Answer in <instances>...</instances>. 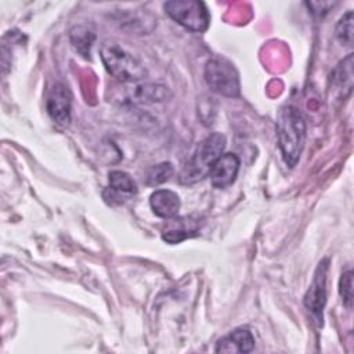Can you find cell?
<instances>
[{
	"label": "cell",
	"instance_id": "obj_11",
	"mask_svg": "<svg viewBox=\"0 0 354 354\" xmlns=\"http://www.w3.org/2000/svg\"><path fill=\"white\" fill-rule=\"evenodd\" d=\"M254 348V337L248 328H236L227 336L221 337L214 351L216 353H250Z\"/></svg>",
	"mask_w": 354,
	"mask_h": 354
},
{
	"label": "cell",
	"instance_id": "obj_4",
	"mask_svg": "<svg viewBox=\"0 0 354 354\" xmlns=\"http://www.w3.org/2000/svg\"><path fill=\"white\" fill-rule=\"evenodd\" d=\"M205 80L207 87L220 95H239V75L235 66L225 58H212L206 62Z\"/></svg>",
	"mask_w": 354,
	"mask_h": 354
},
{
	"label": "cell",
	"instance_id": "obj_12",
	"mask_svg": "<svg viewBox=\"0 0 354 354\" xmlns=\"http://www.w3.org/2000/svg\"><path fill=\"white\" fill-rule=\"evenodd\" d=\"M149 205L158 217L171 218L178 213L181 202L176 192L170 189H158L151 194Z\"/></svg>",
	"mask_w": 354,
	"mask_h": 354
},
{
	"label": "cell",
	"instance_id": "obj_5",
	"mask_svg": "<svg viewBox=\"0 0 354 354\" xmlns=\"http://www.w3.org/2000/svg\"><path fill=\"white\" fill-rule=\"evenodd\" d=\"M167 15L192 32H205L210 17L206 6L196 0H171L163 4Z\"/></svg>",
	"mask_w": 354,
	"mask_h": 354
},
{
	"label": "cell",
	"instance_id": "obj_2",
	"mask_svg": "<svg viewBox=\"0 0 354 354\" xmlns=\"http://www.w3.org/2000/svg\"><path fill=\"white\" fill-rule=\"evenodd\" d=\"M100 55L108 73L120 83L140 82L148 75L144 64L115 40H105L101 44Z\"/></svg>",
	"mask_w": 354,
	"mask_h": 354
},
{
	"label": "cell",
	"instance_id": "obj_13",
	"mask_svg": "<svg viewBox=\"0 0 354 354\" xmlns=\"http://www.w3.org/2000/svg\"><path fill=\"white\" fill-rule=\"evenodd\" d=\"M198 230L199 223L191 217L174 218L162 232V238L169 243H178L181 241H185L187 238L195 236L198 234Z\"/></svg>",
	"mask_w": 354,
	"mask_h": 354
},
{
	"label": "cell",
	"instance_id": "obj_17",
	"mask_svg": "<svg viewBox=\"0 0 354 354\" xmlns=\"http://www.w3.org/2000/svg\"><path fill=\"white\" fill-rule=\"evenodd\" d=\"M336 39L347 47L353 44V11H347L337 22L335 29Z\"/></svg>",
	"mask_w": 354,
	"mask_h": 354
},
{
	"label": "cell",
	"instance_id": "obj_19",
	"mask_svg": "<svg viewBox=\"0 0 354 354\" xmlns=\"http://www.w3.org/2000/svg\"><path fill=\"white\" fill-rule=\"evenodd\" d=\"M336 3H330V1H311V3H307L308 8H311L313 14L314 15H318V17H322L328 12V10L330 7H333Z\"/></svg>",
	"mask_w": 354,
	"mask_h": 354
},
{
	"label": "cell",
	"instance_id": "obj_3",
	"mask_svg": "<svg viewBox=\"0 0 354 354\" xmlns=\"http://www.w3.org/2000/svg\"><path fill=\"white\" fill-rule=\"evenodd\" d=\"M224 148L225 137L221 133L209 134L198 144L192 158L181 170L178 181L184 185H191L207 177L216 160L223 155Z\"/></svg>",
	"mask_w": 354,
	"mask_h": 354
},
{
	"label": "cell",
	"instance_id": "obj_14",
	"mask_svg": "<svg viewBox=\"0 0 354 354\" xmlns=\"http://www.w3.org/2000/svg\"><path fill=\"white\" fill-rule=\"evenodd\" d=\"M353 54H348L333 69L330 75V83L335 90L343 94V98L351 94L353 90Z\"/></svg>",
	"mask_w": 354,
	"mask_h": 354
},
{
	"label": "cell",
	"instance_id": "obj_18",
	"mask_svg": "<svg viewBox=\"0 0 354 354\" xmlns=\"http://www.w3.org/2000/svg\"><path fill=\"white\" fill-rule=\"evenodd\" d=\"M339 293L343 304L347 308H351L353 306V271L351 270L342 274V278L339 281Z\"/></svg>",
	"mask_w": 354,
	"mask_h": 354
},
{
	"label": "cell",
	"instance_id": "obj_9",
	"mask_svg": "<svg viewBox=\"0 0 354 354\" xmlns=\"http://www.w3.org/2000/svg\"><path fill=\"white\" fill-rule=\"evenodd\" d=\"M137 192L134 180L126 171H109V187L104 191V199L111 205H119Z\"/></svg>",
	"mask_w": 354,
	"mask_h": 354
},
{
	"label": "cell",
	"instance_id": "obj_15",
	"mask_svg": "<svg viewBox=\"0 0 354 354\" xmlns=\"http://www.w3.org/2000/svg\"><path fill=\"white\" fill-rule=\"evenodd\" d=\"M69 40L76 53L90 58V50L95 40V33L86 25H76L69 32Z\"/></svg>",
	"mask_w": 354,
	"mask_h": 354
},
{
	"label": "cell",
	"instance_id": "obj_1",
	"mask_svg": "<svg viewBox=\"0 0 354 354\" xmlns=\"http://www.w3.org/2000/svg\"><path fill=\"white\" fill-rule=\"evenodd\" d=\"M277 136L285 163L295 167L306 142V120L297 108L285 105L278 111Z\"/></svg>",
	"mask_w": 354,
	"mask_h": 354
},
{
	"label": "cell",
	"instance_id": "obj_10",
	"mask_svg": "<svg viewBox=\"0 0 354 354\" xmlns=\"http://www.w3.org/2000/svg\"><path fill=\"white\" fill-rule=\"evenodd\" d=\"M239 171V158L235 153H223L213 165L209 177L214 188L230 187Z\"/></svg>",
	"mask_w": 354,
	"mask_h": 354
},
{
	"label": "cell",
	"instance_id": "obj_8",
	"mask_svg": "<svg viewBox=\"0 0 354 354\" xmlns=\"http://www.w3.org/2000/svg\"><path fill=\"white\" fill-rule=\"evenodd\" d=\"M46 109L55 123L61 126L69 124L72 101L68 88L62 83H55L50 88L46 98Z\"/></svg>",
	"mask_w": 354,
	"mask_h": 354
},
{
	"label": "cell",
	"instance_id": "obj_6",
	"mask_svg": "<svg viewBox=\"0 0 354 354\" xmlns=\"http://www.w3.org/2000/svg\"><path fill=\"white\" fill-rule=\"evenodd\" d=\"M119 88L115 98L122 104H155L171 97L169 87L158 83H122Z\"/></svg>",
	"mask_w": 354,
	"mask_h": 354
},
{
	"label": "cell",
	"instance_id": "obj_7",
	"mask_svg": "<svg viewBox=\"0 0 354 354\" xmlns=\"http://www.w3.org/2000/svg\"><path fill=\"white\" fill-rule=\"evenodd\" d=\"M329 270V260L324 259L318 263L311 285L307 289L303 303L304 307L311 313L313 318L322 326V313L326 303V277Z\"/></svg>",
	"mask_w": 354,
	"mask_h": 354
},
{
	"label": "cell",
	"instance_id": "obj_16",
	"mask_svg": "<svg viewBox=\"0 0 354 354\" xmlns=\"http://www.w3.org/2000/svg\"><path fill=\"white\" fill-rule=\"evenodd\" d=\"M173 165L170 162H162L159 165H155L149 167L144 176V183L148 187L159 185L165 181H167L173 176Z\"/></svg>",
	"mask_w": 354,
	"mask_h": 354
}]
</instances>
